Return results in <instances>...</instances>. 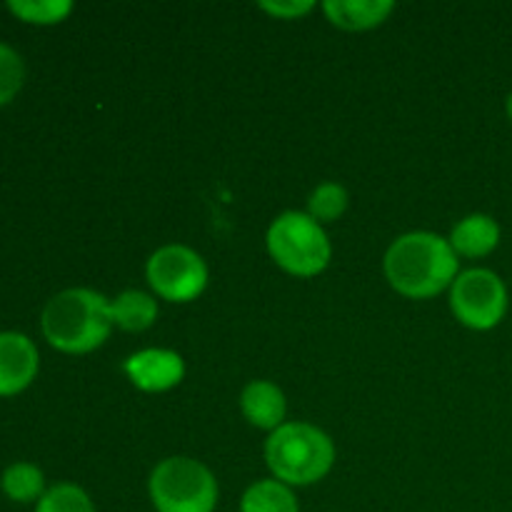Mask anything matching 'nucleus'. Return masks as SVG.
I'll return each instance as SVG.
<instances>
[{
  "mask_svg": "<svg viewBox=\"0 0 512 512\" xmlns=\"http://www.w3.org/2000/svg\"><path fill=\"white\" fill-rule=\"evenodd\" d=\"M385 278L405 298H433L458 278V253L450 240L418 230L405 233L388 248L383 260Z\"/></svg>",
  "mask_w": 512,
  "mask_h": 512,
  "instance_id": "1",
  "label": "nucleus"
},
{
  "mask_svg": "<svg viewBox=\"0 0 512 512\" xmlns=\"http://www.w3.org/2000/svg\"><path fill=\"white\" fill-rule=\"evenodd\" d=\"M110 300L90 288H68L53 295L40 315V328L53 348L83 355L100 348L113 333Z\"/></svg>",
  "mask_w": 512,
  "mask_h": 512,
  "instance_id": "2",
  "label": "nucleus"
},
{
  "mask_svg": "<svg viewBox=\"0 0 512 512\" xmlns=\"http://www.w3.org/2000/svg\"><path fill=\"white\" fill-rule=\"evenodd\" d=\"M265 460L280 483L313 485L333 468L335 445L330 435L315 425L283 423L265 443Z\"/></svg>",
  "mask_w": 512,
  "mask_h": 512,
  "instance_id": "3",
  "label": "nucleus"
},
{
  "mask_svg": "<svg viewBox=\"0 0 512 512\" xmlns=\"http://www.w3.org/2000/svg\"><path fill=\"white\" fill-rule=\"evenodd\" d=\"M265 240H268L270 258L285 273L298 275V278H313V275L323 273L333 255L323 225L300 210L280 213L270 223Z\"/></svg>",
  "mask_w": 512,
  "mask_h": 512,
  "instance_id": "4",
  "label": "nucleus"
},
{
  "mask_svg": "<svg viewBox=\"0 0 512 512\" xmlns=\"http://www.w3.org/2000/svg\"><path fill=\"white\" fill-rule=\"evenodd\" d=\"M148 490L158 512H213L218 505L215 475L185 455L165 458L155 465Z\"/></svg>",
  "mask_w": 512,
  "mask_h": 512,
  "instance_id": "5",
  "label": "nucleus"
},
{
  "mask_svg": "<svg viewBox=\"0 0 512 512\" xmlns=\"http://www.w3.org/2000/svg\"><path fill=\"white\" fill-rule=\"evenodd\" d=\"M508 288L488 268H470L450 285V310L470 330H493L508 313Z\"/></svg>",
  "mask_w": 512,
  "mask_h": 512,
  "instance_id": "6",
  "label": "nucleus"
},
{
  "mask_svg": "<svg viewBox=\"0 0 512 512\" xmlns=\"http://www.w3.org/2000/svg\"><path fill=\"white\" fill-rule=\"evenodd\" d=\"M145 275L155 293L170 303H190L208 285V265L188 245L170 243L155 250L145 265Z\"/></svg>",
  "mask_w": 512,
  "mask_h": 512,
  "instance_id": "7",
  "label": "nucleus"
},
{
  "mask_svg": "<svg viewBox=\"0 0 512 512\" xmlns=\"http://www.w3.org/2000/svg\"><path fill=\"white\" fill-rule=\"evenodd\" d=\"M123 370L130 383L143 393H165L183 380L185 363L175 350L148 348L130 355Z\"/></svg>",
  "mask_w": 512,
  "mask_h": 512,
  "instance_id": "8",
  "label": "nucleus"
},
{
  "mask_svg": "<svg viewBox=\"0 0 512 512\" xmlns=\"http://www.w3.org/2000/svg\"><path fill=\"white\" fill-rule=\"evenodd\" d=\"M38 373V348L23 333H0V395L28 388Z\"/></svg>",
  "mask_w": 512,
  "mask_h": 512,
  "instance_id": "9",
  "label": "nucleus"
},
{
  "mask_svg": "<svg viewBox=\"0 0 512 512\" xmlns=\"http://www.w3.org/2000/svg\"><path fill=\"white\" fill-rule=\"evenodd\" d=\"M240 410H243L245 420L260 430H278L285 420V395L270 380H253L240 393Z\"/></svg>",
  "mask_w": 512,
  "mask_h": 512,
  "instance_id": "10",
  "label": "nucleus"
},
{
  "mask_svg": "<svg viewBox=\"0 0 512 512\" xmlns=\"http://www.w3.org/2000/svg\"><path fill=\"white\" fill-rule=\"evenodd\" d=\"M450 245L465 258H485L500 245V225L493 215H465L450 233Z\"/></svg>",
  "mask_w": 512,
  "mask_h": 512,
  "instance_id": "11",
  "label": "nucleus"
},
{
  "mask_svg": "<svg viewBox=\"0 0 512 512\" xmlns=\"http://www.w3.org/2000/svg\"><path fill=\"white\" fill-rule=\"evenodd\" d=\"M395 5L390 0H328L325 15L343 30H370L383 23Z\"/></svg>",
  "mask_w": 512,
  "mask_h": 512,
  "instance_id": "12",
  "label": "nucleus"
},
{
  "mask_svg": "<svg viewBox=\"0 0 512 512\" xmlns=\"http://www.w3.org/2000/svg\"><path fill=\"white\" fill-rule=\"evenodd\" d=\"M113 323L125 333H143L158 320V303L153 295L143 290H123L115 300H110Z\"/></svg>",
  "mask_w": 512,
  "mask_h": 512,
  "instance_id": "13",
  "label": "nucleus"
},
{
  "mask_svg": "<svg viewBox=\"0 0 512 512\" xmlns=\"http://www.w3.org/2000/svg\"><path fill=\"white\" fill-rule=\"evenodd\" d=\"M240 512H300L290 485L280 480H258L240 500Z\"/></svg>",
  "mask_w": 512,
  "mask_h": 512,
  "instance_id": "14",
  "label": "nucleus"
},
{
  "mask_svg": "<svg viewBox=\"0 0 512 512\" xmlns=\"http://www.w3.org/2000/svg\"><path fill=\"white\" fill-rule=\"evenodd\" d=\"M0 488L15 503H33L45 495L43 470L33 463H13L10 468H5Z\"/></svg>",
  "mask_w": 512,
  "mask_h": 512,
  "instance_id": "15",
  "label": "nucleus"
},
{
  "mask_svg": "<svg viewBox=\"0 0 512 512\" xmlns=\"http://www.w3.org/2000/svg\"><path fill=\"white\" fill-rule=\"evenodd\" d=\"M350 195L340 183H323L310 193L308 215L318 223H333L348 210Z\"/></svg>",
  "mask_w": 512,
  "mask_h": 512,
  "instance_id": "16",
  "label": "nucleus"
},
{
  "mask_svg": "<svg viewBox=\"0 0 512 512\" xmlns=\"http://www.w3.org/2000/svg\"><path fill=\"white\" fill-rule=\"evenodd\" d=\"M35 512H95V505L83 488L73 483H60L45 490Z\"/></svg>",
  "mask_w": 512,
  "mask_h": 512,
  "instance_id": "17",
  "label": "nucleus"
},
{
  "mask_svg": "<svg viewBox=\"0 0 512 512\" xmlns=\"http://www.w3.org/2000/svg\"><path fill=\"white\" fill-rule=\"evenodd\" d=\"M8 10L25 23L50 25L60 23L73 10V3L70 0H10Z\"/></svg>",
  "mask_w": 512,
  "mask_h": 512,
  "instance_id": "18",
  "label": "nucleus"
},
{
  "mask_svg": "<svg viewBox=\"0 0 512 512\" xmlns=\"http://www.w3.org/2000/svg\"><path fill=\"white\" fill-rule=\"evenodd\" d=\"M25 78L23 58L10 45L0 43V105L15 98Z\"/></svg>",
  "mask_w": 512,
  "mask_h": 512,
  "instance_id": "19",
  "label": "nucleus"
},
{
  "mask_svg": "<svg viewBox=\"0 0 512 512\" xmlns=\"http://www.w3.org/2000/svg\"><path fill=\"white\" fill-rule=\"evenodd\" d=\"M258 8L270 13L273 18L295 20L310 13L315 8V3H310V0H263V3H258Z\"/></svg>",
  "mask_w": 512,
  "mask_h": 512,
  "instance_id": "20",
  "label": "nucleus"
},
{
  "mask_svg": "<svg viewBox=\"0 0 512 512\" xmlns=\"http://www.w3.org/2000/svg\"><path fill=\"white\" fill-rule=\"evenodd\" d=\"M505 110H508V118H510V123H512V93L508 95V100H505Z\"/></svg>",
  "mask_w": 512,
  "mask_h": 512,
  "instance_id": "21",
  "label": "nucleus"
}]
</instances>
